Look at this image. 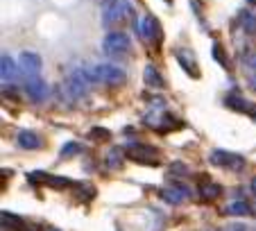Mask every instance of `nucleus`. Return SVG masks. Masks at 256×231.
Listing matches in <instances>:
<instances>
[{"mask_svg":"<svg viewBox=\"0 0 256 231\" xmlns=\"http://www.w3.org/2000/svg\"><path fill=\"white\" fill-rule=\"evenodd\" d=\"M91 84H106V86H120L127 82V72L116 64H93L84 66Z\"/></svg>","mask_w":256,"mask_h":231,"instance_id":"obj_1","label":"nucleus"},{"mask_svg":"<svg viewBox=\"0 0 256 231\" xmlns=\"http://www.w3.org/2000/svg\"><path fill=\"white\" fill-rule=\"evenodd\" d=\"M132 14V5L130 0H106L102 7V28L104 30H114L120 28Z\"/></svg>","mask_w":256,"mask_h":231,"instance_id":"obj_2","label":"nucleus"},{"mask_svg":"<svg viewBox=\"0 0 256 231\" xmlns=\"http://www.w3.org/2000/svg\"><path fill=\"white\" fill-rule=\"evenodd\" d=\"M208 164L216 168L229 170V172H240L247 168V159L238 152H229V150H211L208 152Z\"/></svg>","mask_w":256,"mask_h":231,"instance_id":"obj_3","label":"nucleus"},{"mask_svg":"<svg viewBox=\"0 0 256 231\" xmlns=\"http://www.w3.org/2000/svg\"><path fill=\"white\" fill-rule=\"evenodd\" d=\"M102 52L106 57H125L132 52V38L127 32H106L102 38Z\"/></svg>","mask_w":256,"mask_h":231,"instance_id":"obj_4","label":"nucleus"},{"mask_svg":"<svg viewBox=\"0 0 256 231\" xmlns=\"http://www.w3.org/2000/svg\"><path fill=\"white\" fill-rule=\"evenodd\" d=\"M28 182L30 184H44V186L57 188V190H64V188L75 186V182L68 177H54V174H48L44 170H36V172H28Z\"/></svg>","mask_w":256,"mask_h":231,"instance_id":"obj_5","label":"nucleus"},{"mask_svg":"<svg viewBox=\"0 0 256 231\" xmlns=\"http://www.w3.org/2000/svg\"><path fill=\"white\" fill-rule=\"evenodd\" d=\"M156 195H159L166 204L177 206V204H184L186 200L193 195V192H190V188L184 186V184H174V186H170V188H159V190H156Z\"/></svg>","mask_w":256,"mask_h":231,"instance_id":"obj_6","label":"nucleus"},{"mask_svg":"<svg viewBox=\"0 0 256 231\" xmlns=\"http://www.w3.org/2000/svg\"><path fill=\"white\" fill-rule=\"evenodd\" d=\"M138 34L143 41H148V44H156V41H161V25L159 20L154 18V16H143V18L138 20Z\"/></svg>","mask_w":256,"mask_h":231,"instance_id":"obj_7","label":"nucleus"},{"mask_svg":"<svg viewBox=\"0 0 256 231\" xmlns=\"http://www.w3.org/2000/svg\"><path fill=\"white\" fill-rule=\"evenodd\" d=\"M23 91H25V96H28L32 102H44L46 98H48L50 88H48V84H46L44 80L36 75V77H25Z\"/></svg>","mask_w":256,"mask_h":231,"instance_id":"obj_8","label":"nucleus"},{"mask_svg":"<svg viewBox=\"0 0 256 231\" xmlns=\"http://www.w3.org/2000/svg\"><path fill=\"white\" fill-rule=\"evenodd\" d=\"M18 68L23 77H36L41 72V57L32 50H25L18 54Z\"/></svg>","mask_w":256,"mask_h":231,"instance_id":"obj_9","label":"nucleus"},{"mask_svg":"<svg viewBox=\"0 0 256 231\" xmlns=\"http://www.w3.org/2000/svg\"><path fill=\"white\" fill-rule=\"evenodd\" d=\"M224 106L238 111V114H247L250 118L256 114V104H254V102L245 100V98L238 96V93H229V96H224Z\"/></svg>","mask_w":256,"mask_h":231,"instance_id":"obj_10","label":"nucleus"},{"mask_svg":"<svg viewBox=\"0 0 256 231\" xmlns=\"http://www.w3.org/2000/svg\"><path fill=\"white\" fill-rule=\"evenodd\" d=\"M174 57H177L182 70H184L188 77H193V80H195V77H200V68H198V64H195V57H193V52H190V50L177 48V50H174Z\"/></svg>","mask_w":256,"mask_h":231,"instance_id":"obj_11","label":"nucleus"},{"mask_svg":"<svg viewBox=\"0 0 256 231\" xmlns=\"http://www.w3.org/2000/svg\"><path fill=\"white\" fill-rule=\"evenodd\" d=\"M16 145L23 150H39V148H44V138H41L36 132L23 130L16 134Z\"/></svg>","mask_w":256,"mask_h":231,"instance_id":"obj_12","label":"nucleus"},{"mask_svg":"<svg viewBox=\"0 0 256 231\" xmlns=\"http://www.w3.org/2000/svg\"><path fill=\"white\" fill-rule=\"evenodd\" d=\"M0 72H2V82H16V75L20 72L18 62H14L10 54H2V59H0Z\"/></svg>","mask_w":256,"mask_h":231,"instance_id":"obj_13","label":"nucleus"},{"mask_svg":"<svg viewBox=\"0 0 256 231\" xmlns=\"http://www.w3.org/2000/svg\"><path fill=\"white\" fill-rule=\"evenodd\" d=\"M125 148H112L109 152L104 154V168L106 170H120L122 164H125Z\"/></svg>","mask_w":256,"mask_h":231,"instance_id":"obj_14","label":"nucleus"},{"mask_svg":"<svg viewBox=\"0 0 256 231\" xmlns=\"http://www.w3.org/2000/svg\"><path fill=\"white\" fill-rule=\"evenodd\" d=\"M143 82L145 86H150V88H164V75H161L159 70H156L154 64H145L143 68Z\"/></svg>","mask_w":256,"mask_h":231,"instance_id":"obj_15","label":"nucleus"},{"mask_svg":"<svg viewBox=\"0 0 256 231\" xmlns=\"http://www.w3.org/2000/svg\"><path fill=\"white\" fill-rule=\"evenodd\" d=\"M236 25L247 34H254L256 32V14L252 10H240L236 16Z\"/></svg>","mask_w":256,"mask_h":231,"instance_id":"obj_16","label":"nucleus"},{"mask_svg":"<svg viewBox=\"0 0 256 231\" xmlns=\"http://www.w3.org/2000/svg\"><path fill=\"white\" fill-rule=\"evenodd\" d=\"M220 192H222V188L218 186L216 182H202L198 186V195L204 200V202H211V200H216Z\"/></svg>","mask_w":256,"mask_h":231,"instance_id":"obj_17","label":"nucleus"},{"mask_svg":"<svg viewBox=\"0 0 256 231\" xmlns=\"http://www.w3.org/2000/svg\"><path fill=\"white\" fill-rule=\"evenodd\" d=\"M2 231H23L25 229V224H23V220H20L18 216H14V213H10V211H2Z\"/></svg>","mask_w":256,"mask_h":231,"instance_id":"obj_18","label":"nucleus"},{"mask_svg":"<svg viewBox=\"0 0 256 231\" xmlns=\"http://www.w3.org/2000/svg\"><path fill=\"white\" fill-rule=\"evenodd\" d=\"M224 213H227V216H250L252 206L245 202V200H236V202H232L227 208H224Z\"/></svg>","mask_w":256,"mask_h":231,"instance_id":"obj_19","label":"nucleus"},{"mask_svg":"<svg viewBox=\"0 0 256 231\" xmlns=\"http://www.w3.org/2000/svg\"><path fill=\"white\" fill-rule=\"evenodd\" d=\"M82 152H84L82 143H78V140H68V143H64L59 156H62V159H70V156H78V154H82Z\"/></svg>","mask_w":256,"mask_h":231,"instance_id":"obj_20","label":"nucleus"},{"mask_svg":"<svg viewBox=\"0 0 256 231\" xmlns=\"http://www.w3.org/2000/svg\"><path fill=\"white\" fill-rule=\"evenodd\" d=\"M211 54H213V59H216V64H220L222 68H229V57H227V52H224V48H222V44H213L211 46Z\"/></svg>","mask_w":256,"mask_h":231,"instance_id":"obj_21","label":"nucleus"},{"mask_svg":"<svg viewBox=\"0 0 256 231\" xmlns=\"http://www.w3.org/2000/svg\"><path fill=\"white\" fill-rule=\"evenodd\" d=\"M75 186L80 188V190H78V200H80V202L86 204L88 200L96 198V186H91V184H75Z\"/></svg>","mask_w":256,"mask_h":231,"instance_id":"obj_22","label":"nucleus"},{"mask_svg":"<svg viewBox=\"0 0 256 231\" xmlns=\"http://www.w3.org/2000/svg\"><path fill=\"white\" fill-rule=\"evenodd\" d=\"M112 136V132L106 130V127H91L88 130V138L91 140H106Z\"/></svg>","mask_w":256,"mask_h":231,"instance_id":"obj_23","label":"nucleus"},{"mask_svg":"<svg viewBox=\"0 0 256 231\" xmlns=\"http://www.w3.org/2000/svg\"><path fill=\"white\" fill-rule=\"evenodd\" d=\"M168 172L170 174H179V177H186V174H188V166L182 164V161H172L170 168H168Z\"/></svg>","mask_w":256,"mask_h":231,"instance_id":"obj_24","label":"nucleus"},{"mask_svg":"<svg viewBox=\"0 0 256 231\" xmlns=\"http://www.w3.org/2000/svg\"><path fill=\"white\" fill-rule=\"evenodd\" d=\"M245 66L250 68V70H254V72H256V52H252L250 57L245 59Z\"/></svg>","mask_w":256,"mask_h":231,"instance_id":"obj_25","label":"nucleus"},{"mask_svg":"<svg viewBox=\"0 0 256 231\" xmlns=\"http://www.w3.org/2000/svg\"><path fill=\"white\" fill-rule=\"evenodd\" d=\"M222 231H247V229H245V224H229Z\"/></svg>","mask_w":256,"mask_h":231,"instance_id":"obj_26","label":"nucleus"},{"mask_svg":"<svg viewBox=\"0 0 256 231\" xmlns=\"http://www.w3.org/2000/svg\"><path fill=\"white\" fill-rule=\"evenodd\" d=\"M250 190L256 195V177H252V182H250Z\"/></svg>","mask_w":256,"mask_h":231,"instance_id":"obj_27","label":"nucleus"},{"mask_svg":"<svg viewBox=\"0 0 256 231\" xmlns=\"http://www.w3.org/2000/svg\"><path fill=\"white\" fill-rule=\"evenodd\" d=\"M250 86H252V88H254V91H256V77H252V80H250Z\"/></svg>","mask_w":256,"mask_h":231,"instance_id":"obj_28","label":"nucleus"},{"mask_svg":"<svg viewBox=\"0 0 256 231\" xmlns=\"http://www.w3.org/2000/svg\"><path fill=\"white\" fill-rule=\"evenodd\" d=\"M247 2H252V5H256V0H247Z\"/></svg>","mask_w":256,"mask_h":231,"instance_id":"obj_29","label":"nucleus"},{"mask_svg":"<svg viewBox=\"0 0 256 231\" xmlns=\"http://www.w3.org/2000/svg\"><path fill=\"white\" fill-rule=\"evenodd\" d=\"M164 2H168V5H172V0H164Z\"/></svg>","mask_w":256,"mask_h":231,"instance_id":"obj_30","label":"nucleus"},{"mask_svg":"<svg viewBox=\"0 0 256 231\" xmlns=\"http://www.w3.org/2000/svg\"><path fill=\"white\" fill-rule=\"evenodd\" d=\"M50 231H59V229H50Z\"/></svg>","mask_w":256,"mask_h":231,"instance_id":"obj_31","label":"nucleus"}]
</instances>
